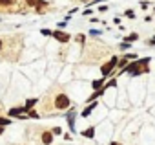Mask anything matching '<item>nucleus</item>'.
I'll return each instance as SVG.
<instances>
[{"label": "nucleus", "instance_id": "nucleus-1", "mask_svg": "<svg viewBox=\"0 0 155 145\" xmlns=\"http://www.w3.org/2000/svg\"><path fill=\"white\" fill-rule=\"evenodd\" d=\"M148 62H150V57H144V59H139L137 62H131V64H126L124 68H122V72H130V74L133 76V77H137V76H140V74H144V72H148L150 70V66H148ZM120 72V74H122Z\"/></svg>", "mask_w": 155, "mask_h": 145}, {"label": "nucleus", "instance_id": "nucleus-2", "mask_svg": "<svg viewBox=\"0 0 155 145\" xmlns=\"http://www.w3.org/2000/svg\"><path fill=\"white\" fill-rule=\"evenodd\" d=\"M117 62H119V59L117 57H111L106 64H102V68H101V72H102V77H108L110 74H111V70L117 66Z\"/></svg>", "mask_w": 155, "mask_h": 145}, {"label": "nucleus", "instance_id": "nucleus-3", "mask_svg": "<svg viewBox=\"0 0 155 145\" xmlns=\"http://www.w3.org/2000/svg\"><path fill=\"white\" fill-rule=\"evenodd\" d=\"M55 107H57L58 110H66V108L69 107V97H68L66 94H58V96L55 97Z\"/></svg>", "mask_w": 155, "mask_h": 145}, {"label": "nucleus", "instance_id": "nucleus-4", "mask_svg": "<svg viewBox=\"0 0 155 145\" xmlns=\"http://www.w3.org/2000/svg\"><path fill=\"white\" fill-rule=\"evenodd\" d=\"M51 35H53L58 42H68V41H69V35H68V33H60V30H58V31H51Z\"/></svg>", "mask_w": 155, "mask_h": 145}, {"label": "nucleus", "instance_id": "nucleus-5", "mask_svg": "<svg viewBox=\"0 0 155 145\" xmlns=\"http://www.w3.org/2000/svg\"><path fill=\"white\" fill-rule=\"evenodd\" d=\"M31 108H28V107H17V108H11L9 110V116H20V114H26V112H29Z\"/></svg>", "mask_w": 155, "mask_h": 145}, {"label": "nucleus", "instance_id": "nucleus-6", "mask_svg": "<svg viewBox=\"0 0 155 145\" xmlns=\"http://www.w3.org/2000/svg\"><path fill=\"white\" fill-rule=\"evenodd\" d=\"M75 110H69L68 112V125H69V130L71 132H75Z\"/></svg>", "mask_w": 155, "mask_h": 145}, {"label": "nucleus", "instance_id": "nucleus-7", "mask_svg": "<svg viewBox=\"0 0 155 145\" xmlns=\"http://www.w3.org/2000/svg\"><path fill=\"white\" fill-rule=\"evenodd\" d=\"M42 141H44L46 145H49V143L53 141V132H44V134H42Z\"/></svg>", "mask_w": 155, "mask_h": 145}, {"label": "nucleus", "instance_id": "nucleus-8", "mask_svg": "<svg viewBox=\"0 0 155 145\" xmlns=\"http://www.w3.org/2000/svg\"><path fill=\"white\" fill-rule=\"evenodd\" d=\"M95 107H97V103H91L90 107H86V108L82 110V116H84V118H88V116H90V114L93 112V108H95Z\"/></svg>", "mask_w": 155, "mask_h": 145}, {"label": "nucleus", "instance_id": "nucleus-9", "mask_svg": "<svg viewBox=\"0 0 155 145\" xmlns=\"http://www.w3.org/2000/svg\"><path fill=\"white\" fill-rule=\"evenodd\" d=\"M82 136H84V138H93V136H95V129H93V127L86 129V130L82 132Z\"/></svg>", "mask_w": 155, "mask_h": 145}, {"label": "nucleus", "instance_id": "nucleus-10", "mask_svg": "<svg viewBox=\"0 0 155 145\" xmlns=\"http://www.w3.org/2000/svg\"><path fill=\"white\" fill-rule=\"evenodd\" d=\"M46 6H48V2H44V0H37V2H35V8H37V11H42Z\"/></svg>", "mask_w": 155, "mask_h": 145}, {"label": "nucleus", "instance_id": "nucleus-11", "mask_svg": "<svg viewBox=\"0 0 155 145\" xmlns=\"http://www.w3.org/2000/svg\"><path fill=\"white\" fill-rule=\"evenodd\" d=\"M104 79H106V77H101V79H97V81H93V88H95V90H99V88L102 87V83H104Z\"/></svg>", "mask_w": 155, "mask_h": 145}, {"label": "nucleus", "instance_id": "nucleus-12", "mask_svg": "<svg viewBox=\"0 0 155 145\" xmlns=\"http://www.w3.org/2000/svg\"><path fill=\"white\" fill-rule=\"evenodd\" d=\"M137 39H139V35H137V33H131V35L126 37V42H133V41H137Z\"/></svg>", "mask_w": 155, "mask_h": 145}, {"label": "nucleus", "instance_id": "nucleus-13", "mask_svg": "<svg viewBox=\"0 0 155 145\" xmlns=\"http://www.w3.org/2000/svg\"><path fill=\"white\" fill-rule=\"evenodd\" d=\"M11 123V119H8V118H0V127H6V125H9Z\"/></svg>", "mask_w": 155, "mask_h": 145}, {"label": "nucleus", "instance_id": "nucleus-14", "mask_svg": "<svg viewBox=\"0 0 155 145\" xmlns=\"http://www.w3.org/2000/svg\"><path fill=\"white\" fill-rule=\"evenodd\" d=\"M115 85H117V81H115V79H111V81H110V83H108V85H104V88H106V90H108V88H113V87H115Z\"/></svg>", "mask_w": 155, "mask_h": 145}, {"label": "nucleus", "instance_id": "nucleus-15", "mask_svg": "<svg viewBox=\"0 0 155 145\" xmlns=\"http://www.w3.org/2000/svg\"><path fill=\"white\" fill-rule=\"evenodd\" d=\"M126 17H130V19H135V11H133V9H126Z\"/></svg>", "mask_w": 155, "mask_h": 145}, {"label": "nucleus", "instance_id": "nucleus-16", "mask_svg": "<svg viewBox=\"0 0 155 145\" xmlns=\"http://www.w3.org/2000/svg\"><path fill=\"white\" fill-rule=\"evenodd\" d=\"M124 59H128V61H131V59H133V61H135V59H137V55H135V53H126V55H124Z\"/></svg>", "mask_w": 155, "mask_h": 145}, {"label": "nucleus", "instance_id": "nucleus-17", "mask_svg": "<svg viewBox=\"0 0 155 145\" xmlns=\"http://www.w3.org/2000/svg\"><path fill=\"white\" fill-rule=\"evenodd\" d=\"M13 0H0V6H11Z\"/></svg>", "mask_w": 155, "mask_h": 145}, {"label": "nucleus", "instance_id": "nucleus-18", "mask_svg": "<svg viewBox=\"0 0 155 145\" xmlns=\"http://www.w3.org/2000/svg\"><path fill=\"white\" fill-rule=\"evenodd\" d=\"M119 48H120V50H130L131 46H130V42H122V44H120Z\"/></svg>", "mask_w": 155, "mask_h": 145}, {"label": "nucleus", "instance_id": "nucleus-19", "mask_svg": "<svg viewBox=\"0 0 155 145\" xmlns=\"http://www.w3.org/2000/svg\"><path fill=\"white\" fill-rule=\"evenodd\" d=\"M117 64H119V66H120V68H124V66H126V64H128V59H120V61H119V62H117Z\"/></svg>", "mask_w": 155, "mask_h": 145}, {"label": "nucleus", "instance_id": "nucleus-20", "mask_svg": "<svg viewBox=\"0 0 155 145\" xmlns=\"http://www.w3.org/2000/svg\"><path fill=\"white\" fill-rule=\"evenodd\" d=\"M35 103H37V99H29V101L26 103V107H28V108H31V107H33Z\"/></svg>", "mask_w": 155, "mask_h": 145}, {"label": "nucleus", "instance_id": "nucleus-21", "mask_svg": "<svg viewBox=\"0 0 155 145\" xmlns=\"http://www.w3.org/2000/svg\"><path fill=\"white\" fill-rule=\"evenodd\" d=\"M51 132H53V134H62V129H60V127H55Z\"/></svg>", "mask_w": 155, "mask_h": 145}, {"label": "nucleus", "instance_id": "nucleus-22", "mask_svg": "<svg viewBox=\"0 0 155 145\" xmlns=\"http://www.w3.org/2000/svg\"><path fill=\"white\" fill-rule=\"evenodd\" d=\"M40 33H42V35H51V31H49L48 28H44V30H40Z\"/></svg>", "mask_w": 155, "mask_h": 145}, {"label": "nucleus", "instance_id": "nucleus-23", "mask_svg": "<svg viewBox=\"0 0 155 145\" xmlns=\"http://www.w3.org/2000/svg\"><path fill=\"white\" fill-rule=\"evenodd\" d=\"M90 35H101V31L99 30H90Z\"/></svg>", "mask_w": 155, "mask_h": 145}, {"label": "nucleus", "instance_id": "nucleus-24", "mask_svg": "<svg viewBox=\"0 0 155 145\" xmlns=\"http://www.w3.org/2000/svg\"><path fill=\"white\" fill-rule=\"evenodd\" d=\"M28 118H38V114H37V112H29Z\"/></svg>", "mask_w": 155, "mask_h": 145}, {"label": "nucleus", "instance_id": "nucleus-25", "mask_svg": "<svg viewBox=\"0 0 155 145\" xmlns=\"http://www.w3.org/2000/svg\"><path fill=\"white\" fill-rule=\"evenodd\" d=\"M26 2H28V6H35V2H37V0H26Z\"/></svg>", "mask_w": 155, "mask_h": 145}, {"label": "nucleus", "instance_id": "nucleus-26", "mask_svg": "<svg viewBox=\"0 0 155 145\" xmlns=\"http://www.w3.org/2000/svg\"><path fill=\"white\" fill-rule=\"evenodd\" d=\"M150 44H153V46H155V37H153V39L150 41Z\"/></svg>", "mask_w": 155, "mask_h": 145}, {"label": "nucleus", "instance_id": "nucleus-27", "mask_svg": "<svg viewBox=\"0 0 155 145\" xmlns=\"http://www.w3.org/2000/svg\"><path fill=\"white\" fill-rule=\"evenodd\" d=\"M2 132H4V127H0V136H2Z\"/></svg>", "mask_w": 155, "mask_h": 145}, {"label": "nucleus", "instance_id": "nucleus-28", "mask_svg": "<svg viewBox=\"0 0 155 145\" xmlns=\"http://www.w3.org/2000/svg\"><path fill=\"white\" fill-rule=\"evenodd\" d=\"M111 145H119V143H117V141H111Z\"/></svg>", "mask_w": 155, "mask_h": 145}, {"label": "nucleus", "instance_id": "nucleus-29", "mask_svg": "<svg viewBox=\"0 0 155 145\" xmlns=\"http://www.w3.org/2000/svg\"><path fill=\"white\" fill-rule=\"evenodd\" d=\"M0 50H2V41H0Z\"/></svg>", "mask_w": 155, "mask_h": 145}]
</instances>
